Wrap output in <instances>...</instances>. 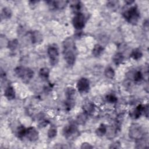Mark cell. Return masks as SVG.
Wrapping results in <instances>:
<instances>
[{"label": "cell", "mask_w": 149, "mask_h": 149, "mask_svg": "<svg viewBox=\"0 0 149 149\" xmlns=\"http://www.w3.org/2000/svg\"><path fill=\"white\" fill-rule=\"evenodd\" d=\"M63 55L69 65H73L74 63L77 56V49L75 42L72 37H68L63 41Z\"/></svg>", "instance_id": "1"}, {"label": "cell", "mask_w": 149, "mask_h": 149, "mask_svg": "<svg viewBox=\"0 0 149 149\" xmlns=\"http://www.w3.org/2000/svg\"><path fill=\"white\" fill-rule=\"evenodd\" d=\"M124 18L130 24L136 25L140 18V14L136 6H133L125 10L122 13Z\"/></svg>", "instance_id": "2"}, {"label": "cell", "mask_w": 149, "mask_h": 149, "mask_svg": "<svg viewBox=\"0 0 149 149\" xmlns=\"http://www.w3.org/2000/svg\"><path fill=\"white\" fill-rule=\"evenodd\" d=\"M15 73L18 77L21 78L25 83L29 82L34 76V72L31 69L23 66L16 67L15 69Z\"/></svg>", "instance_id": "3"}, {"label": "cell", "mask_w": 149, "mask_h": 149, "mask_svg": "<svg viewBox=\"0 0 149 149\" xmlns=\"http://www.w3.org/2000/svg\"><path fill=\"white\" fill-rule=\"evenodd\" d=\"M129 136L130 139L138 140L145 136V132L143 127L138 124H133L129 131Z\"/></svg>", "instance_id": "4"}, {"label": "cell", "mask_w": 149, "mask_h": 149, "mask_svg": "<svg viewBox=\"0 0 149 149\" xmlns=\"http://www.w3.org/2000/svg\"><path fill=\"white\" fill-rule=\"evenodd\" d=\"M47 54L49 56L51 64L52 65H56L59 59V51L57 46L55 44L49 46L47 49Z\"/></svg>", "instance_id": "5"}, {"label": "cell", "mask_w": 149, "mask_h": 149, "mask_svg": "<svg viewBox=\"0 0 149 149\" xmlns=\"http://www.w3.org/2000/svg\"><path fill=\"white\" fill-rule=\"evenodd\" d=\"M73 27L78 30H81L85 26V16L82 13H78L75 15L72 20Z\"/></svg>", "instance_id": "6"}, {"label": "cell", "mask_w": 149, "mask_h": 149, "mask_svg": "<svg viewBox=\"0 0 149 149\" xmlns=\"http://www.w3.org/2000/svg\"><path fill=\"white\" fill-rule=\"evenodd\" d=\"M77 130V125L75 122H70L66 125L63 129V136L68 139L76 134Z\"/></svg>", "instance_id": "7"}, {"label": "cell", "mask_w": 149, "mask_h": 149, "mask_svg": "<svg viewBox=\"0 0 149 149\" xmlns=\"http://www.w3.org/2000/svg\"><path fill=\"white\" fill-rule=\"evenodd\" d=\"M76 87L79 92L86 93L89 90L90 81L87 78L82 77L77 81Z\"/></svg>", "instance_id": "8"}, {"label": "cell", "mask_w": 149, "mask_h": 149, "mask_svg": "<svg viewBox=\"0 0 149 149\" xmlns=\"http://www.w3.org/2000/svg\"><path fill=\"white\" fill-rule=\"evenodd\" d=\"M26 137L31 141H35L38 139V132L34 127H30L27 129Z\"/></svg>", "instance_id": "9"}, {"label": "cell", "mask_w": 149, "mask_h": 149, "mask_svg": "<svg viewBox=\"0 0 149 149\" xmlns=\"http://www.w3.org/2000/svg\"><path fill=\"white\" fill-rule=\"evenodd\" d=\"M145 105L143 104H139L138 105L136 108L131 112L130 113V117H132L133 119H138L141 115L143 112H144Z\"/></svg>", "instance_id": "10"}, {"label": "cell", "mask_w": 149, "mask_h": 149, "mask_svg": "<svg viewBox=\"0 0 149 149\" xmlns=\"http://www.w3.org/2000/svg\"><path fill=\"white\" fill-rule=\"evenodd\" d=\"M68 1H47V3L49 5H51L54 8L57 9H64Z\"/></svg>", "instance_id": "11"}, {"label": "cell", "mask_w": 149, "mask_h": 149, "mask_svg": "<svg viewBox=\"0 0 149 149\" xmlns=\"http://www.w3.org/2000/svg\"><path fill=\"white\" fill-rule=\"evenodd\" d=\"M4 95L9 100H12L15 98V91L12 86H8L4 91Z\"/></svg>", "instance_id": "12"}, {"label": "cell", "mask_w": 149, "mask_h": 149, "mask_svg": "<svg viewBox=\"0 0 149 149\" xmlns=\"http://www.w3.org/2000/svg\"><path fill=\"white\" fill-rule=\"evenodd\" d=\"M31 40L33 43L37 44L42 40V36L38 31H34L31 33Z\"/></svg>", "instance_id": "13"}, {"label": "cell", "mask_w": 149, "mask_h": 149, "mask_svg": "<svg viewBox=\"0 0 149 149\" xmlns=\"http://www.w3.org/2000/svg\"><path fill=\"white\" fill-rule=\"evenodd\" d=\"M83 109L84 113H86L87 115L90 114L93 112V111H94V104L90 101L86 102L83 105Z\"/></svg>", "instance_id": "14"}, {"label": "cell", "mask_w": 149, "mask_h": 149, "mask_svg": "<svg viewBox=\"0 0 149 149\" xmlns=\"http://www.w3.org/2000/svg\"><path fill=\"white\" fill-rule=\"evenodd\" d=\"M112 60L116 65H119L123 61L124 56L122 53L117 52L113 56Z\"/></svg>", "instance_id": "15"}, {"label": "cell", "mask_w": 149, "mask_h": 149, "mask_svg": "<svg viewBox=\"0 0 149 149\" xmlns=\"http://www.w3.org/2000/svg\"><path fill=\"white\" fill-rule=\"evenodd\" d=\"M103 51H104V48L102 47V46H101L100 44H96L94 45L92 50V53L94 56L98 57L101 55Z\"/></svg>", "instance_id": "16"}, {"label": "cell", "mask_w": 149, "mask_h": 149, "mask_svg": "<svg viewBox=\"0 0 149 149\" xmlns=\"http://www.w3.org/2000/svg\"><path fill=\"white\" fill-rule=\"evenodd\" d=\"M142 56H143V53L141 51V50L139 48H135L133 49L130 54V57L135 60L139 59L142 57Z\"/></svg>", "instance_id": "17"}, {"label": "cell", "mask_w": 149, "mask_h": 149, "mask_svg": "<svg viewBox=\"0 0 149 149\" xmlns=\"http://www.w3.org/2000/svg\"><path fill=\"white\" fill-rule=\"evenodd\" d=\"M76 93L75 89L72 87H68L65 90V95L67 100H73V98Z\"/></svg>", "instance_id": "18"}, {"label": "cell", "mask_w": 149, "mask_h": 149, "mask_svg": "<svg viewBox=\"0 0 149 149\" xmlns=\"http://www.w3.org/2000/svg\"><path fill=\"white\" fill-rule=\"evenodd\" d=\"M12 11L10 8L5 7L2 9V12H1L2 18L5 19H10L12 16Z\"/></svg>", "instance_id": "19"}, {"label": "cell", "mask_w": 149, "mask_h": 149, "mask_svg": "<svg viewBox=\"0 0 149 149\" xmlns=\"http://www.w3.org/2000/svg\"><path fill=\"white\" fill-rule=\"evenodd\" d=\"M107 126L104 125V124H101L100 125V126L96 129L95 130V133L98 136L100 137H102L103 136H104L105 134H106L107 133Z\"/></svg>", "instance_id": "20"}, {"label": "cell", "mask_w": 149, "mask_h": 149, "mask_svg": "<svg viewBox=\"0 0 149 149\" xmlns=\"http://www.w3.org/2000/svg\"><path fill=\"white\" fill-rule=\"evenodd\" d=\"M70 7L72 10L76 14L80 13V9L81 8L80 2L79 1H72L70 2Z\"/></svg>", "instance_id": "21"}, {"label": "cell", "mask_w": 149, "mask_h": 149, "mask_svg": "<svg viewBox=\"0 0 149 149\" xmlns=\"http://www.w3.org/2000/svg\"><path fill=\"white\" fill-rule=\"evenodd\" d=\"M49 73V71L47 68H42L39 71V76L43 80H47L48 78Z\"/></svg>", "instance_id": "22"}, {"label": "cell", "mask_w": 149, "mask_h": 149, "mask_svg": "<svg viewBox=\"0 0 149 149\" xmlns=\"http://www.w3.org/2000/svg\"><path fill=\"white\" fill-rule=\"evenodd\" d=\"M26 130L27 129L23 126V125H20L19 126L16 130V134L17 136L20 138L22 139L23 138L24 136H26Z\"/></svg>", "instance_id": "23"}, {"label": "cell", "mask_w": 149, "mask_h": 149, "mask_svg": "<svg viewBox=\"0 0 149 149\" xmlns=\"http://www.w3.org/2000/svg\"><path fill=\"white\" fill-rule=\"evenodd\" d=\"M87 114L86 113H80L76 118V123L79 125H83L87 120Z\"/></svg>", "instance_id": "24"}, {"label": "cell", "mask_w": 149, "mask_h": 149, "mask_svg": "<svg viewBox=\"0 0 149 149\" xmlns=\"http://www.w3.org/2000/svg\"><path fill=\"white\" fill-rule=\"evenodd\" d=\"M105 76L108 79H113L115 76V71L111 66H108L104 71Z\"/></svg>", "instance_id": "25"}, {"label": "cell", "mask_w": 149, "mask_h": 149, "mask_svg": "<svg viewBox=\"0 0 149 149\" xmlns=\"http://www.w3.org/2000/svg\"><path fill=\"white\" fill-rule=\"evenodd\" d=\"M48 137L50 139H52L55 137L57 134V129L55 126H52L50 127V128L48 129Z\"/></svg>", "instance_id": "26"}, {"label": "cell", "mask_w": 149, "mask_h": 149, "mask_svg": "<svg viewBox=\"0 0 149 149\" xmlns=\"http://www.w3.org/2000/svg\"><path fill=\"white\" fill-rule=\"evenodd\" d=\"M17 45H18V41L16 39H14L8 42L7 47L10 50L14 51L17 48Z\"/></svg>", "instance_id": "27"}, {"label": "cell", "mask_w": 149, "mask_h": 149, "mask_svg": "<svg viewBox=\"0 0 149 149\" xmlns=\"http://www.w3.org/2000/svg\"><path fill=\"white\" fill-rule=\"evenodd\" d=\"M133 79L134 81L136 83L140 82L143 79V75L141 72L139 71V70L135 72L133 74Z\"/></svg>", "instance_id": "28"}, {"label": "cell", "mask_w": 149, "mask_h": 149, "mask_svg": "<svg viewBox=\"0 0 149 149\" xmlns=\"http://www.w3.org/2000/svg\"><path fill=\"white\" fill-rule=\"evenodd\" d=\"M106 100L107 102H108L109 103H115L117 102L118 101V98L116 96H115L113 94H108L106 96Z\"/></svg>", "instance_id": "29"}, {"label": "cell", "mask_w": 149, "mask_h": 149, "mask_svg": "<svg viewBox=\"0 0 149 149\" xmlns=\"http://www.w3.org/2000/svg\"><path fill=\"white\" fill-rule=\"evenodd\" d=\"M117 5H118V2L116 1H109L107 3V6L110 8H113L115 7Z\"/></svg>", "instance_id": "30"}, {"label": "cell", "mask_w": 149, "mask_h": 149, "mask_svg": "<svg viewBox=\"0 0 149 149\" xmlns=\"http://www.w3.org/2000/svg\"><path fill=\"white\" fill-rule=\"evenodd\" d=\"M80 148H81L89 149V148H93V147L90 144H89L88 143H82V144H81Z\"/></svg>", "instance_id": "31"}, {"label": "cell", "mask_w": 149, "mask_h": 149, "mask_svg": "<svg viewBox=\"0 0 149 149\" xmlns=\"http://www.w3.org/2000/svg\"><path fill=\"white\" fill-rule=\"evenodd\" d=\"M38 1H29V5L30 7H31V8H34L38 4Z\"/></svg>", "instance_id": "32"}, {"label": "cell", "mask_w": 149, "mask_h": 149, "mask_svg": "<svg viewBox=\"0 0 149 149\" xmlns=\"http://www.w3.org/2000/svg\"><path fill=\"white\" fill-rule=\"evenodd\" d=\"M110 148H120V143H118V141L117 142H115L112 144H111V146L109 147Z\"/></svg>", "instance_id": "33"}, {"label": "cell", "mask_w": 149, "mask_h": 149, "mask_svg": "<svg viewBox=\"0 0 149 149\" xmlns=\"http://www.w3.org/2000/svg\"><path fill=\"white\" fill-rule=\"evenodd\" d=\"M132 84V83L131 80H126V82L124 83V85H125V87H128L131 86Z\"/></svg>", "instance_id": "34"}]
</instances>
